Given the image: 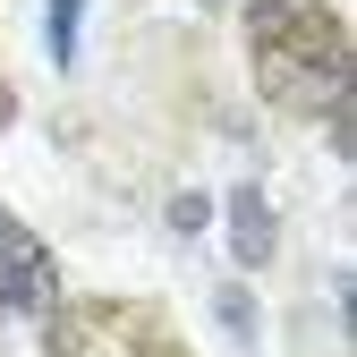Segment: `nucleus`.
I'll return each mask as SVG.
<instances>
[{"label":"nucleus","mask_w":357,"mask_h":357,"mask_svg":"<svg viewBox=\"0 0 357 357\" xmlns=\"http://www.w3.org/2000/svg\"><path fill=\"white\" fill-rule=\"evenodd\" d=\"M230 255L247 264H273V204H264V188H230Z\"/></svg>","instance_id":"obj_2"},{"label":"nucleus","mask_w":357,"mask_h":357,"mask_svg":"<svg viewBox=\"0 0 357 357\" xmlns=\"http://www.w3.org/2000/svg\"><path fill=\"white\" fill-rule=\"evenodd\" d=\"M77 17H85V0H52V60L60 68L77 60Z\"/></svg>","instance_id":"obj_3"},{"label":"nucleus","mask_w":357,"mask_h":357,"mask_svg":"<svg viewBox=\"0 0 357 357\" xmlns=\"http://www.w3.org/2000/svg\"><path fill=\"white\" fill-rule=\"evenodd\" d=\"M0 119H9V94H0Z\"/></svg>","instance_id":"obj_5"},{"label":"nucleus","mask_w":357,"mask_h":357,"mask_svg":"<svg viewBox=\"0 0 357 357\" xmlns=\"http://www.w3.org/2000/svg\"><path fill=\"white\" fill-rule=\"evenodd\" d=\"M298 34L306 43H264V94L273 102H289V111H340L349 102V43H340V26L332 17H298Z\"/></svg>","instance_id":"obj_1"},{"label":"nucleus","mask_w":357,"mask_h":357,"mask_svg":"<svg viewBox=\"0 0 357 357\" xmlns=\"http://www.w3.org/2000/svg\"><path fill=\"white\" fill-rule=\"evenodd\" d=\"M221 324H230L238 349H255V298H247V289H221Z\"/></svg>","instance_id":"obj_4"},{"label":"nucleus","mask_w":357,"mask_h":357,"mask_svg":"<svg viewBox=\"0 0 357 357\" xmlns=\"http://www.w3.org/2000/svg\"><path fill=\"white\" fill-rule=\"evenodd\" d=\"M153 357H178V349H153Z\"/></svg>","instance_id":"obj_6"}]
</instances>
